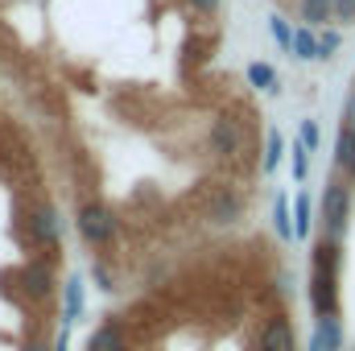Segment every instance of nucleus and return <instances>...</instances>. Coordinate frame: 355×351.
Masks as SVG:
<instances>
[{
    "mask_svg": "<svg viewBox=\"0 0 355 351\" xmlns=\"http://www.w3.org/2000/svg\"><path fill=\"white\" fill-rule=\"evenodd\" d=\"M339 240L335 236H322L310 252V310L318 318H331L339 314Z\"/></svg>",
    "mask_w": 355,
    "mask_h": 351,
    "instance_id": "obj_1",
    "label": "nucleus"
},
{
    "mask_svg": "<svg viewBox=\"0 0 355 351\" xmlns=\"http://www.w3.org/2000/svg\"><path fill=\"white\" fill-rule=\"evenodd\" d=\"M75 228H79V236L95 244V248H103V244H112V236H116V215L103 207V203H79V211H75Z\"/></svg>",
    "mask_w": 355,
    "mask_h": 351,
    "instance_id": "obj_2",
    "label": "nucleus"
},
{
    "mask_svg": "<svg viewBox=\"0 0 355 351\" xmlns=\"http://www.w3.org/2000/svg\"><path fill=\"white\" fill-rule=\"evenodd\" d=\"M347 215H352V186L347 182H331L327 190H322V223H327V236H343V228H347Z\"/></svg>",
    "mask_w": 355,
    "mask_h": 351,
    "instance_id": "obj_3",
    "label": "nucleus"
},
{
    "mask_svg": "<svg viewBox=\"0 0 355 351\" xmlns=\"http://www.w3.org/2000/svg\"><path fill=\"white\" fill-rule=\"evenodd\" d=\"M207 145H211L215 157L232 162V157H240V149H244V132H240V124H236L232 116H215V120H211V132H207Z\"/></svg>",
    "mask_w": 355,
    "mask_h": 351,
    "instance_id": "obj_4",
    "label": "nucleus"
},
{
    "mask_svg": "<svg viewBox=\"0 0 355 351\" xmlns=\"http://www.w3.org/2000/svg\"><path fill=\"white\" fill-rule=\"evenodd\" d=\"M261 351H297V335H293V323L285 314L268 318L261 327Z\"/></svg>",
    "mask_w": 355,
    "mask_h": 351,
    "instance_id": "obj_5",
    "label": "nucleus"
},
{
    "mask_svg": "<svg viewBox=\"0 0 355 351\" xmlns=\"http://www.w3.org/2000/svg\"><path fill=\"white\" fill-rule=\"evenodd\" d=\"M87 351H124V323L120 318H107L91 331Z\"/></svg>",
    "mask_w": 355,
    "mask_h": 351,
    "instance_id": "obj_6",
    "label": "nucleus"
},
{
    "mask_svg": "<svg viewBox=\"0 0 355 351\" xmlns=\"http://www.w3.org/2000/svg\"><path fill=\"white\" fill-rule=\"evenodd\" d=\"M17 281L25 285V293L29 298H50V268H46V261H33V264H25L21 273H17Z\"/></svg>",
    "mask_w": 355,
    "mask_h": 351,
    "instance_id": "obj_7",
    "label": "nucleus"
},
{
    "mask_svg": "<svg viewBox=\"0 0 355 351\" xmlns=\"http://www.w3.org/2000/svg\"><path fill=\"white\" fill-rule=\"evenodd\" d=\"M335 170L352 182L355 178V128L339 124V141H335Z\"/></svg>",
    "mask_w": 355,
    "mask_h": 351,
    "instance_id": "obj_8",
    "label": "nucleus"
},
{
    "mask_svg": "<svg viewBox=\"0 0 355 351\" xmlns=\"http://www.w3.org/2000/svg\"><path fill=\"white\" fill-rule=\"evenodd\" d=\"M244 215V203L236 198V194H227V190H219V194H211V219L219 223V228H227V223H236Z\"/></svg>",
    "mask_w": 355,
    "mask_h": 351,
    "instance_id": "obj_9",
    "label": "nucleus"
},
{
    "mask_svg": "<svg viewBox=\"0 0 355 351\" xmlns=\"http://www.w3.org/2000/svg\"><path fill=\"white\" fill-rule=\"evenodd\" d=\"M29 223H33V236H37V244H46V248H58V215H54V207H37Z\"/></svg>",
    "mask_w": 355,
    "mask_h": 351,
    "instance_id": "obj_10",
    "label": "nucleus"
},
{
    "mask_svg": "<svg viewBox=\"0 0 355 351\" xmlns=\"http://www.w3.org/2000/svg\"><path fill=\"white\" fill-rule=\"evenodd\" d=\"M297 17L302 25H335V0H302L297 4Z\"/></svg>",
    "mask_w": 355,
    "mask_h": 351,
    "instance_id": "obj_11",
    "label": "nucleus"
},
{
    "mask_svg": "<svg viewBox=\"0 0 355 351\" xmlns=\"http://www.w3.org/2000/svg\"><path fill=\"white\" fill-rule=\"evenodd\" d=\"M79 314H83V277L75 273L67 281V298H62V327H75Z\"/></svg>",
    "mask_w": 355,
    "mask_h": 351,
    "instance_id": "obj_12",
    "label": "nucleus"
},
{
    "mask_svg": "<svg viewBox=\"0 0 355 351\" xmlns=\"http://www.w3.org/2000/svg\"><path fill=\"white\" fill-rule=\"evenodd\" d=\"M244 75H248V83H252V87L265 91V95H277V91H281V75H277L268 62H248V71H244Z\"/></svg>",
    "mask_w": 355,
    "mask_h": 351,
    "instance_id": "obj_13",
    "label": "nucleus"
},
{
    "mask_svg": "<svg viewBox=\"0 0 355 351\" xmlns=\"http://www.w3.org/2000/svg\"><path fill=\"white\" fill-rule=\"evenodd\" d=\"M272 228H277V236H281L285 244L297 240V232H293V203L281 198V194H277V207H272Z\"/></svg>",
    "mask_w": 355,
    "mask_h": 351,
    "instance_id": "obj_14",
    "label": "nucleus"
},
{
    "mask_svg": "<svg viewBox=\"0 0 355 351\" xmlns=\"http://www.w3.org/2000/svg\"><path fill=\"white\" fill-rule=\"evenodd\" d=\"M293 58L318 62V33H314V25H302V29H297V37H293Z\"/></svg>",
    "mask_w": 355,
    "mask_h": 351,
    "instance_id": "obj_15",
    "label": "nucleus"
},
{
    "mask_svg": "<svg viewBox=\"0 0 355 351\" xmlns=\"http://www.w3.org/2000/svg\"><path fill=\"white\" fill-rule=\"evenodd\" d=\"M310 215H314L310 194H297V198H293V232H297V240H306V236H310V223H314Z\"/></svg>",
    "mask_w": 355,
    "mask_h": 351,
    "instance_id": "obj_16",
    "label": "nucleus"
},
{
    "mask_svg": "<svg viewBox=\"0 0 355 351\" xmlns=\"http://www.w3.org/2000/svg\"><path fill=\"white\" fill-rule=\"evenodd\" d=\"M268 33H272V42H277L281 50H289V54H293V37H297V29H293L281 12H272V17H268Z\"/></svg>",
    "mask_w": 355,
    "mask_h": 351,
    "instance_id": "obj_17",
    "label": "nucleus"
},
{
    "mask_svg": "<svg viewBox=\"0 0 355 351\" xmlns=\"http://www.w3.org/2000/svg\"><path fill=\"white\" fill-rule=\"evenodd\" d=\"M310 153H314V149H310V145H306L302 137H297V141L289 145V162H293V182H306V174H310Z\"/></svg>",
    "mask_w": 355,
    "mask_h": 351,
    "instance_id": "obj_18",
    "label": "nucleus"
},
{
    "mask_svg": "<svg viewBox=\"0 0 355 351\" xmlns=\"http://www.w3.org/2000/svg\"><path fill=\"white\" fill-rule=\"evenodd\" d=\"M289 153V145H285V137L281 132H268V145H265V174H272L277 166H281V157Z\"/></svg>",
    "mask_w": 355,
    "mask_h": 351,
    "instance_id": "obj_19",
    "label": "nucleus"
},
{
    "mask_svg": "<svg viewBox=\"0 0 355 351\" xmlns=\"http://www.w3.org/2000/svg\"><path fill=\"white\" fill-rule=\"evenodd\" d=\"M322 331H327V351H343V318L339 314L322 318Z\"/></svg>",
    "mask_w": 355,
    "mask_h": 351,
    "instance_id": "obj_20",
    "label": "nucleus"
},
{
    "mask_svg": "<svg viewBox=\"0 0 355 351\" xmlns=\"http://www.w3.org/2000/svg\"><path fill=\"white\" fill-rule=\"evenodd\" d=\"M343 46V37H339V29H327V33H318V62H327V58H335V50Z\"/></svg>",
    "mask_w": 355,
    "mask_h": 351,
    "instance_id": "obj_21",
    "label": "nucleus"
},
{
    "mask_svg": "<svg viewBox=\"0 0 355 351\" xmlns=\"http://www.w3.org/2000/svg\"><path fill=\"white\" fill-rule=\"evenodd\" d=\"M355 21V0H335V25H352Z\"/></svg>",
    "mask_w": 355,
    "mask_h": 351,
    "instance_id": "obj_22",
    "label": "nucleus"
},
{
    "mask_svg": "<svg viewBox=\"0 0 355 351\" xmlns=\"http://www.w3.org/2000/svg\"><path fill=\"white\" fill-rule=\"evenodd\" d=\"M302 141H306L310 149H318V124H314V120H302Z\"/></svg>",
    "mask_w": 355,
    "mask_h": 351,
    "instance_id": "obj_23",
    "label": "nucleus"
},
{
    "mask_svg": "<svg viewBox=\"0 0 355 351\" xmlns=\"http://www.w3.org/2000/svg\"><path fill=\"white\" fill-rule=\"evenodd\" d=\"M339 124H347V128H355V91L343 99V120Z\"/></svg>",
    "mask_w": 355,
    "mask_h": 351,
    "instance_id": "obj_24",
    "label": "nucleus"
},
{
    "mask_svg": "<svg viewBox=\"0 0 355 351\" xmlns=\"http://www.w3.org/2000/svg\"><path fill=\"white\" fill-rule=\"evenodd\" d=\"M310 351H327V331H322V318H318V331L310 335Z\"/></svg>",
    "mask_w": 355,
    "mask_h": 351,
    "instance_id": "obj_25",
    "label": "nucleus"
},
{
    "mask_svg": "<svg viewBox=\"0 0 355 351\" xmlns=\"http://www.w3.org/2000/svg\"><path fill=\"white\" fill-rule=\"evenodd\" d=\"M190 4H194L202 17H215V12H219V0H190Z\"/></svg>",
    "mask_w": 355,
    "mask_h": 351,
    "instance_id": "obj_26",
    "label": "nucleus"
},
{
    "mask_svg": "<svg viewBox=\"0 0 355 351\" xmlns=\"http://www.w3.org/2000/svg\"><path fill=\"white\" fill-rule=\"evenodd\" d=\"M95 281H99V289H112V273H107V264H95Z\"/></svg>",
    "mask_w": 355,
    "mask_h": 351,
    "instance_id": "obj_27",
    "label": "nucleus"
},
{
    "mask_svg": "<svg viewBox=\"0 0 355 351\" xmlns=\"http://www.w3.org/2000/svg\"><path fill=\"white\" fill-rule=\"evenodd\" d=\"M67 331H71V327H62V331H58V339H54V351H71V335H67Z\"/></svg>",
    "mask_w": 355,
    "mask_h": 351,
    "instance_id": "obj_28",
    "label": "nucleus"
},
{
    "mask_svg": "<svg viewBox=\"0 0 355 351\" xmlns=\"http://www.w3.org/2000/svg\"><path fill=\"white\" fill-rule=\"evenodd\" d=\"M25 351H54V348H46L42 339H33V343H25Z\"/></svg>",
    "mask_w": 355,
    "mask_h": 351,
    "instance_id": "obj_29",
    "label": "nucleus"
}]
</instances>
